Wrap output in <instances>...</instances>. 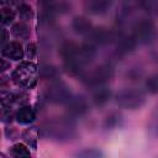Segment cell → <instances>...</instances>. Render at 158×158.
<instances>
[{
	"instance_id": "obj_14",
	"label": "cell",
	"mask_w": 158,
	"mask_h": 158,
	"mask_svg": "<svg viewBox=\"0 0 158 158\" xmlns=\"http://www.w3.org/2000/svg\"><path fill=\"white\" fill-rule=\"evenodd\" d=\"M70 28L72 31L78 36L86 37L94 28V25L91 20L85 15H75L70 21Z\"/></svg>"
},
{
	"instance_id": "obj_4",
	"label": "cell",
	"mask_w": 158,
	"mask_h": 158,
	"mask_svg": "<svg viewBox=\"0 0 158 158\" xmlns=\"http://www.w3.org/2000/svg\"><path fill=\"white\" fill-rule=\"evenodd\" d=\"M115 104L128 111L139 110L147 101V94L143 89L139 88H123L114 94Z\"/></svg>"
},
{
	"instance_id": "obj_3",
	"label": "cell",
	"mask_w": 158,
	"mask_h": 158,
	"mask_svg": "<svg viewBox=\"0 0 158 158\" xmlns=\"http://www.w3.org/2000/svg\"><path fill=\"white\" fill-rule=\"evenodd\" d=\"M115 78V67L111 62L101 63L93 69L85 70L80 77V83L88 89H96L100 86H107Z\"/></svg>"
},
{
	"instance_id": "obj_30",
	"label": "cell",
	"mask_w": 158,
	"mask_h": 158,
	"mask_svg": "<svg viewBox=\"0 0 158 158\" xmlns=\"http://www.w3.org/2000/svg\"><path fill=\"white\" fill-rule=\"evenodd\" d=\"M4 133H5V137L7 139H11V141H15V139H17V138L21 137V133L12 125H6V127L4 130Z\"/></svg>"
},
{
	"instance_id": "obj_29",
	"label": "cell",
	"mask_w": 158,
	"mask_h": 158,
	"mask_svg": "<svg viewBox=\"0 0 158 158\" xmlns=\"http://www.w3.org/2000/svg\"><path fill=\"white\" fill-rule=\"evenodd\" d=\"M38 54V47L36 42H28L25 47V56L27 57L28 60H32L37 57Z\"/></svg>"
},
{
	"instance_id": "obj_15",
	"label": "cell",
	"mask_w": 158,
	"mask_h": 158,
	"mask_svg": "<svg viewBox=\"0 0 158 158\" xmlns=\"http://www.w3.org/2000/svg\"><path fill=\"white\" fill-rule=\"evenodd\" d=\"M37 117V110L35 106L26 104L22 106H19L16 109V114H15V121L19 125L22 126H31Z\"/></svg>"
},
{
	"instance_id": "obj_5",
	"label": "cell",
	"mask_w": 158,
	"mask_h": 158,
	"mask_svg": "<svg viewBox=\"0 0 158 158\" xmlns=\"http://www.w3.org/2000/svg\"><path fill=\"white\" fill-rule=\"evenodd\" d=\"M133 38L137 41L138 46H147L153 43L156 40L158 32L154 21L148 17V16H141L136 20V22L131 26V32H130Z\"/></svg>"
},
{
	"instance_id": "obj_17",
	"label": "cell",
	"mask_w": 158,
	"mask_h": 158,
	"mask_svg": "<svg viewBox=\"0 0 158 158\" xmlns=\"http://www.w3.org/2000/svg\"><path fill=\"white\" fill-rule=\"evenodd\" d=\"M40 79L46 81H54L60 79V69L53 63H41L38 65Z\"/></svg>"
},
{
	"instance_id": "obj_10",
	"label": "cell",
	"mask_w": 158,
	"mask_h": 158,
	"mask_svg": "<svg viewBox=\"0 0 158 158\" xmlns=\"http://www.w3.org/2000/svg\"><path fill=\"white\" fill-rule=\"evenodd\" d=\"M114 46H115V49H114L112 54H114L115 58L118 59V58H122V57L135 52V49L138 47V43L131 33H126L123 31L120 35V37L117 38V41L115 42Z\"/></svg>"
},
{
	"instance_id": "obj_35",
	"label": "cell",
	"mask_w": 158,
	"mask_h": 158,
	"mask_svg": "<svg viewBox=\"0 0 158 158\" xmlns=\"http://www.w3.org/2000/svg\"><path fill=\"white\" fill-rule=\"evenodd\" d=\"M0 158H11V157H10V156H7L6 153H4V152H2V153L0 154Z\"/></svg>"
},
{
	"instance_id": "obj_1",
	"label": "cell",
	"mask_w": 158,
	"mask_h": 158,
	"mask_svg": "<svg viewBox=\"0 0 158 158\" xmlns=\"http://www.w3.org/2000/svg\"><path fill=\"white\" fill-rule=\"evenodd\" d=\"M38 127L42 138H47L59 143L70 142L79 135L77 130V120L72 118L68 115L47 120Z\"/></svg>"
},
{
	"instance_id": "obj_2",
	"label": "cell",
	"mask_w": 158,
	"mask_h": 158,
	"mask_svg": "<svg viewBox=\"0 0 158 158\" xmlns=\"http://www.w3.org/2000/svg\"><path fill=\"white\" fill-rule=\"evenodd\" d=\"M10 78L11 83L19 89L31 90L37 85L40 80L38 65L32 60H22L11 70Z\"/></svg>"
},
{
	"instance_id": "obj_28",
	"label": "cell",
	"mask_w": 158,
	"mask_h": 158,
	"mask_svg": "<svg viewBox=\"0 0 158 158\" xmlns=\"http://www.w3.org/2000/svg\"><path fill=\"white\" fill-rule=\"evenodd\" d=\"M15 114H16V110L12 109V105H4V104H1L0 118H1L2 123L11 125L15 121Z\"/></svg>"
},
{
	"instance_id": "obj_21",
	"label": "cell",
	"mask_w": 158,
	"mask_h": 158,
	"mask_svg": "<svg viewBox=\"0 0 158 158\" xmlns=\"http://www.w3.org/2000/svg\"><path fill=\"white\" fill-rule=\"evenodd\" d=\"M10 32L16 40L26 41V40H30L31 37V27L27 22H23V21H16L11 26Z\"/></svg>"
},
{
	"instance_id": "obj_23",
	"label": "cell",
	"mask_w": 158,
	"mask_h": 158,
	"mask_svg": "<svg viewBox=\"0 0 158 158\" xmlns=\"http://www.w3.org/2000/svg\"><path fill=\"white\" fill-rule=\"evenodd\" d=\"M146 130L148 136H151L152 138H158V102L153 106L152 111L148 115Z\"/></svg>"
},
{
	"instance_id": "obj_18",
	"label": "cell",
	"mask_w": 158,
	"mask_h": 158,
	"mask_svg": "<svg viewBox=\"0 0 158 158\" xmlns=\"http://www.w3.org/2000/svg\"><path fill=\"white\" fill-rule=\"evenodd\" d=\"M123 125H125V117L120 111H111L102 120V127L106 131L122 128Z\"/></svg>"
},
{
	"instance_id": "obj_27",
	"label": "cell",
	"mask_w": 158,
	"mask_h": 158,
	"mask_svg": "<svg viewBox=\"0 0 158 158\" xmlns=\"http://www.w3.org/2000/svg\"><path fill=\"white\" fill-rule=\"evenodd\" d=\"M144 91L151 95H158V72L152 73L144 79Z\"/></svg>"
},
{
	"instance_id": "obj_16",
	"label": "cell",
	"mask_w": 158,
	"mask_h": 158,
	"mask_svg": "<svg viewBox=\"0 0 158 158\" xmlns=\"http://www.w3.org/2000/svg\"><path fill=\"white\" fill-rule=\"evenodd\" d=\"M111 99H114V93L111 90L110 86H100L96 89H93L91 91V105H94L95 107H104L106 106Z\"/></svg>"
},
{
	"instance_id": "obj_6",
	"label": "cell",
	"mask_w": 158,
	"mask_h": 158,
	"mask_svg": "<svg viewBox=\"0 0 158 158\" xmlns=\"http://www.w3.org/2000/svg\"><path fill=\"white\" fill-rule=\"evenodd\" d=\"M72 88L62 79L51 81L43 93V98L52 105H67L73 98Z\"/></svg>"
},
{
	"instance_id": "obj_20",
	"label": "cell",
	"mask_w": 158,
	"mask_h": 158,
	"mask_svg": "<svg viewBox=\"0 0 158 158\" xmlns=\"http://www.w3.org/2000/svg\"><path fill=\"white\" fill-rule=\"evenodd\" d=\"M41 137V133H40V127L38 126H28L25 131L21 132V138L23 141V143L26 146H28L30 148H33L36 149L37 148V142Z\"/></svg>"
},
{
	"instance_id": "obj_11",
	"label": "cell",
	"mask_w": 158,
	"mask_h": 158,
	"mask_svg": "<svg viewBox=\"0 0 158 158\" xmlns=\"http://www.w3.org/2000/svg\"><path fill=\"white\" fill-rule=\"evenodd\" d=\"M1 57L9 59L10 62H22L25 57V47L20 41H10L6 44L1 46Z\"/></svg>"
},
{
	"instance_id": "obj_34",
	"label": "cell",
	"mask_w": 158,
	"mask_h": 158,
	"mask_svg": "<svg viewBox=\"0 0 158 158\" xmlns=\"http://www.w3.org/2000/svg\"><path fill=\"white\" fill-rule=\"evenodd\" d=\"M10 68H11V62L9 59L1 57V59H0V72H1V74H5V72L9 70Z\"/></svg>"
},
{
	"instance_id": "obj_31",
	"label": "cell",
	"mask_w": 158,
	"mask_h": 158,
	"mask_svg": "<svg viewBox=\"0 0 158 158\" xmlns=\"http://www.w3.org/2000/svg\"><path fill=\"white\" fill-rule=\"evenodd\" d=\"M142 75H143L142 69H141V68H137V67L128 69L127 73H126V78L130 79V80H132V81H137V80H139V79L142 78Z\"/></svg>"
},
{
	"instance_id": "obj_32",
	"label": "cell",
	"mask_w": 158,
	"mask_h": 158,
	"mask_svg": "<svg viewBox=\"0 0 158 158\" xmlns=\"http://www.w3.org/2000/svg\"><path fill=\"white\" fill-rule=\"evenodd\" d=\"M10 81H11L10 75L1 74V78H0V90H9L10 89Z\"/></svg>"
},
{
	"instance_id": "obj_22",
	"label": "cell",
	"mask_w": 158,
	"mask_h": 158,
	"mask_svg": "<svg viewBox=\"0 0 158 158\" xmlns=\"http://www.w3.org/2000/svg\"><path fill=\"white\" fill-rule=\"evenodd\" d=\"M17 16V12L15 10V7L6 5L4 2H0V22L2 25V27L5 26H12L15 23V19Z\"/></svg>"
},
{
	"instance_id": "obj_26",
	"label": "cell",
	"mask_w": 158,
	"mask_h": 158,
	"mask_svg": "<svg viewBox=\"0 0 158 158\" xmlns=\"http://www.w3.org/2000/svg\"><path fill=\"white\" fill-rule=\"evenodd\" d=\"M15 10L17 12V16H19L20 21H23V22L31 21L33 19V16H35L33 7L28 2H25V1H20L19 5L15 7Z\"/></svg>"
},
{
	"instance_id": "obj_19",
	"label": "cell",
	"mask_w": 158,
	"mask_h": 158,
	"mask_svg": "<svg viewBox=\"0 0 158 158\" xmlns=\"http://www.w3.org/2000/svg\"><path fill=\"white\" fill-rule=\"evenodd\" d=\"M80 43H77L72 40H64L58 46V54L63 59V62H68L74 58V56L78 52Z\"/></svg>"
},
{
	"instance_id": "obj_13",
	"label": "cell",
	"mask_w": 158,
	"mask_h": 158,
	"mask_svg": "<svg viewBox=\"0 0 158 158\" xmlns=\"http://www.w3.org/2000/svg\"><path fill=\"white\" fill-rule=\"evenodd\" d=\"M41 12H46L53 17L70 12L72 4L68 1H41Z\"/></svg>"
},
{
	"instance_id": "obj_24",
	"label": "cell",
	"mask_w": 158,
	"mask_h": 158,
	"mask_svg": "<svg viewBox=\"0 0 158 158\" xmlns=\"http://www.w3.org/2000/svg\"><path fill=\"white\" fill-rule=\"evenodd\" d=\"M72 158H105V153L99 147H84L73 152Z\"/></svg>"
},
{
	"instance_id": "obj_7",
	"label": "cell",
	"mask_w": 158,
	"mask_h": 158,
	"mask_svg": "<svg viewBox=\"0 0 158 158\" xmlns=\"http://www.w3.org/2000/svg\"><path fill=\"white\" fill-rule=\"evenodd\" d=\"M123 31L115 27H105V26H99L93 28V31L85 37V42L95 46L96 48L104 47V46H110L115 44L117 38Z\"/></svg>"
},
{
	"instance_id": "obj_25",
	"label": "cell",
	"mask_w": 158,
	"mask_h": 158,
	"mask_svg": "<svg viewBox=\"0 0 158 158\" xmlns=\"http://www.w3.org/2000/svg\"><path fill=\"white\" fill-rule=\"evenodd\" d=\"M9 156L11 158H32L30 147L21 142H16L9 148Z\"/></svg>"
},
{
	"instance_id": "obj_12",
	"label": "cell",
	"mask_w": 158,
	"mask_h": 158,
	"mask_svg": "<svg viewBox=\"0 0 158 158\" xmlns=\"http://www.w3.org/2000/svg\"><path fill=\"white\" fill-rule=\"evenodd\" d=\"M112 5L111 0H86L83 2V9L89 15L102 16L111 10Z\"/></svg>"
},
{
	"instance_id": "obj_33",
	"label": "cell",
	"mask_w": 158,
	"mask_h": 158,
	"mask_svg": "<svg viewBox=\"0 0 158 158\" xmlns=\"http://www.w3.org/2000/svg\"><path fill=\"white\" fill-rule=\"evenodd\" d=\"M7 42H10V32L7 31L6 27H1V38H0V43L1 46L6 44Z\"/></svg>"
},
{
	"instance_id": "obj_8",
	"label": "cell",
	"mask_w": 158,
	"mask_h": 158,
	"mask_svg": "<svg viewBox=\"0 0 158 158\" xmlns=\"http://www.w3.org/2000/svg\"><path fill=\"white\" fill-rule=\"evenodd\" d=\"M139 7V2H132V1H125L121 2L115 12V21H116V27L125 31V27L130 25V27L136 22L137 14Z\"/></svg>"
},
{
	"instance_id": "obj_9",
	"label": "cell",
	"mask_w": 158,
	"mask_h": 158,
	"mask_svg": "<svg viewBox=\"0 0 158 158\" xmlns=\"http://www.w3.org/2000/svg\"><path fill=\"white\" fill-rule=\"evenodd\" d=\"M91 101L83 94H74L69 102L65 105V115L72 118H81L90 112Z\"/></svg>"
}]
</instances>
